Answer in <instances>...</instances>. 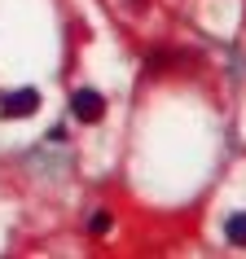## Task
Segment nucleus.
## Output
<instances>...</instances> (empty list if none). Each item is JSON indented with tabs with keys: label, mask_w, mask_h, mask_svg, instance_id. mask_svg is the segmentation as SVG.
<instances>
[{
	"label": "nucleus",
	"mask_w": 246,
	"mask_h": 259,
	"mask_svg": "<svg viewBox=\"0 0 246 259\" xmlns=\"http://www.w3.org/2000/svg\"><path fill=\"white\" fill-rule=\"evenodd\" d=\"M35 106H40V93L35 88H18V93L0 97V119H27Z\"/></svg>",
	"instance_id": "obj_1"
},
{
	"label": "nucleus",
	"mask_w": 246,
	"mask_h": 259,
	"mask_svg": "<svg viewBox=\"0 0 246 259\" xmlns=\"http://www.w3.org/2000/svg\"><path fill=\"white\" fill-rule=\"evenodd\" d=\"M101 106H106V101H101V93H93V88H79L75 101H70V110H75L79 123H97L101 119Z\"/></svg>",
	"instance_id": "obj_2"
},
{
	"label": "nucleus",
	"mask_w": 246,
	"mask_h": 259,
	"mask_svg": "<svg viewBox=\"0 0 246 259\" xmlns=\"http://www.w3.org/2000/svg\"><path fill=\"white\" fill-rule=\"evenodd\" d=\"M224 233H229L233 246H246V211H237V215H229V224H224Z\"/></svg>",
	"instance_id": "obj_3"
},
{
	"label": "nucleus",
	"mask_w": 246,
	"mask_h": 259,
	"mask_svg": "<svg viewBox=\"0 0 246 259\" xmlns=\"http://www.w3.org/2000/svg\"><path fill=\"white\" fill-rule=\"evenodd\" d=\"M88 233L106 237V233H110V211H93V215H88Z\"/></svg>",
	"instance_id": "obj_4"
}]
</instances>
